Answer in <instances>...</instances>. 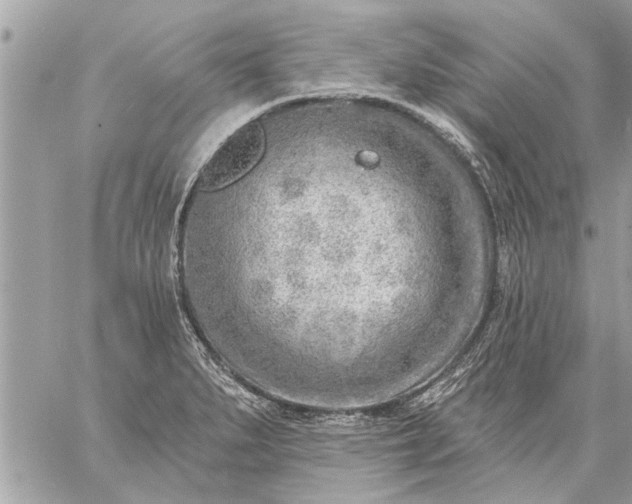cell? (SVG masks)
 <instances>
[{"label": "cell", "mask_w": 632, "mask_h": 504, "mask_svg": "<svg viewBox=\"0 0 632 504\" xmlns=\"http://www.w3.org/2000/svg\"><path fill=\"white\" fill-rule=\"evenodd\" d=\"M264 134L257 123H247L233 132L201 168L197 186L216 190L247 173L260 159Z\"/></svg>", "instance_id": "obj_1"}]
</instances>
